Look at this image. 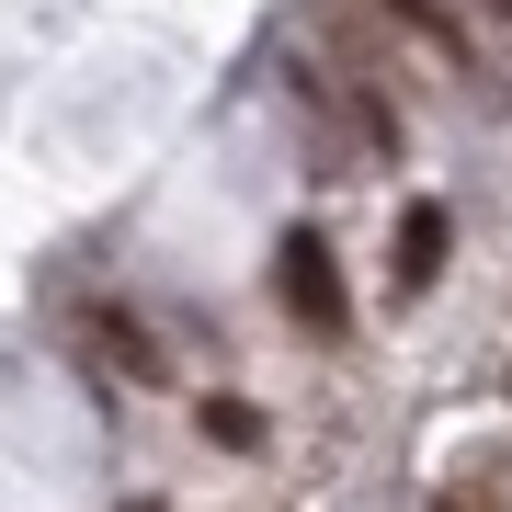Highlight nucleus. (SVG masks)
<instances>
[{
    "label": "nucleus",
    "mask_w": 512,
    "mask_h": 512,
    "mask_svg": "<svg viewBox=\"0 0 512 512\" xmlns=\"http://www.w3.org/2000/svg\"><path fill=\"white\" fill-rule=\"evenodd\" d=\"M137 512H160V501H137Z\"/></svg>",
    "instance_id": "7"
},
{
    "label": "nucleus",
    "mask_w": 512,
    "mask_h": 512,
    "mask_svg": "<svg viewBox=\"0 0 512 512\" xmlns=\"http://www.w3.org/2000/svg\"><path fill=\"white\" fill-rule=\"evenodd\" d=\"M205 433H217V444H262V421L239 410V399H217V410H205Z\"/></svg>",
    "instance_id": "5"
},
{
    "label": "nucleus",
    "mask_w": 512,
    "mask_h": 512,
    "mask_svg": "<svg viewBox=\"0 0 512 512\" xmlns=\"http://www.w3.org/2000/svg\"><path fill=\"white\" fill-rule=\"evenodd\" d=\"M490 12H501V23H512V0H490Z\"/></svg>",
    "instance_id": "6"
},
{
    "label": "nucleus",
    "mask_w": 512,
    "mask_h": 512,
    "mask_svg": "<svg viewBox=\"0 0 512 512\" xmlns=\"http://www.w3.org/2000/svg\"><path fill=\"white\" fill-rule=\"evenodd\" d=\"M433 274H444V205H410V217H399V285L421 296Z\"/></svg>",
    "instance_id": "3"
},
{
    "label": "nucleus",
    "mask_w": 512,
    "mask_h": 512,
    "mask_svg": "<svg viewBox=\"0 0 512 512\" xmlns=\"http://www.w3.org/2000/svg\"><path fill=\"white\" fill-rule=\"evenodd\" d=\"M80 342H92V353H103V365H126L137 387H160V376H171V365H160V353H148V330H137L126 308H92V319H80Z\"/></svg>",
    "instance_id": "2"
},
{
    "label": "nucleus",
    "mask_w": 512,
    "mask_h": 512,
    "mask_svg": "<svg viewBox=\"0 0 512 512\" xmlns=\"http://www.w3.org/2000/svg\"><path fill=\"white\" fill-rule=\"evenodd\" d=\"M274 296H285V308L308 319V330H342V319H353V308H342V274H330V251H319L308 228H296L285 251H274Z\"/></svg>",
    "instance_id": "1"
},
{
    "label": "nucleus",
    "mask_w": 512,
    "mask_h": 512,
    "mask_svg": "<svg viewBox=\"0 0 512 512\" xmlns=\"http://www.w3.org/2000/svg\"><path fill=\"white\" fill-rule=\"evenodd\" d=\"M387 12H399L410 35H433V46H456V12H444V0H387Z\"/></svg>",
    "instance_id": "4"
}]
</instances>
